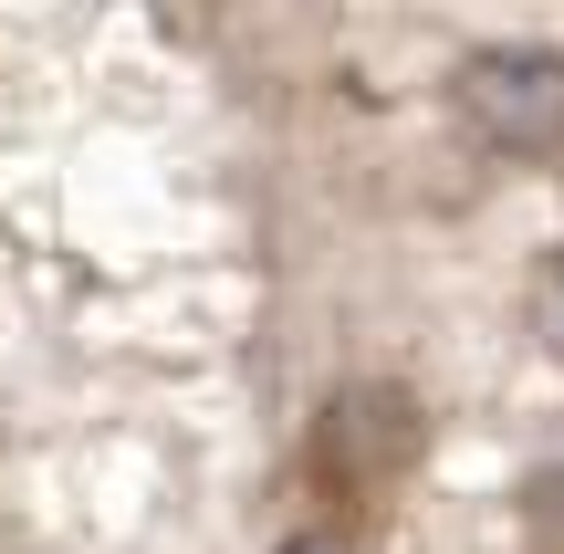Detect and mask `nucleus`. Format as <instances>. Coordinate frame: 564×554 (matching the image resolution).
<instances>
[{
    "mask_svg": "<svg viewBox=\"0 0 564 554\" xmlns=\"http://www.w3.org/2000/svg\"><path fill=\"white\" fill-rule=\"evenodd\" d=\"M449 95H460L481 146H502V157H564V53H544V42H481V53H460Z\"/></svg>",
    "mask_w": 564,
    "mask_h": 554,
    "instance_id": "nucleus-1",
    "label": "nucleus"
},
{
    "mask_svg": "<svg viewBox=\"0 0 564 554\" xmlns=\"http://www.w3.org/2000/svg\"><path fill=\"white\" fill-rule=\"evenodd\" d=\"M272 554H366V544L345 534V523H303V534H282Z\"/></svg>",
    "mask_w": 564,
    "mask_h": 554,
    "instance_id": "nucleus-2",
    "label": "nucleus"
},
{
    "mask_svg": "<svg viewBox=\"0 0 564 554\" xmlns=\"http://www.w3.org/2000/svg\"><path fill=\"white\" fill-rule=\"evenodd\" d=\"M544 346L564 356V272H554V283H544Z\"/></svg>",
    "mask_w": 564,
    "mask_h": 554,
    "instance_id": "nucleus-3",
    "label": "nucleus"
}]
</instances>
